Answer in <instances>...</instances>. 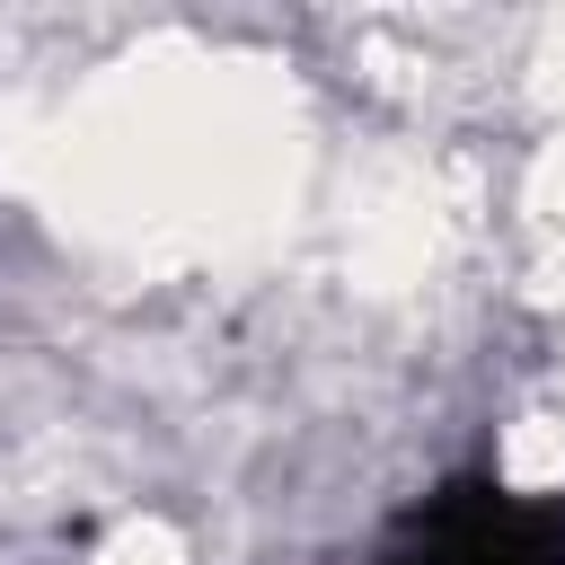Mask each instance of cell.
Listing matches in <instances>:
<instances>
[{"label":"cell","instance_id":"cell-1","mask_svg":"<svg viewBox=\"0 0 565 565\" xmlns=\"http://www.w3.org/2000/svg\"><path fill=\"white\" fill-rule=\"evenodd\" d=\"M88 565H194V556H185V547H177L159 521H132V530H115V539H106Z\"/></svg>","mask_w":565,"mask_h":565}]
</instances>
